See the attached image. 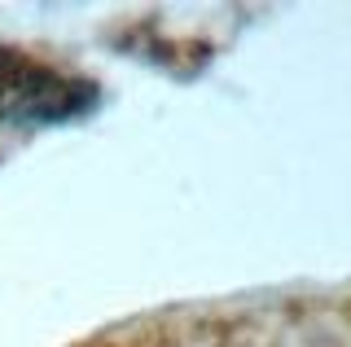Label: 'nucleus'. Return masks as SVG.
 <instances>
[{
  "label": "nucleus",
  "mask_w": 351,
  "mask_h": 347,
  "mask_svg": "<svg viewBox=\"0 0 351 347\" xmlns=\"http://www.w3.org/2000/svg\"><path fill=\"white\" fill-rule=\"evenodd\" d=\"M97 84L66 75L49 62H36L18 49H0V119L18 128L66 123L93 110Z\"/></svg>",
  "instance_id": "obj_1"
}]
</instances>
